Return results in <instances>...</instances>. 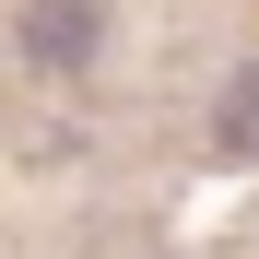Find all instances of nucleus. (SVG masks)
Segmentation results:
<instances>
[{"instance_id":"2","label":"nucleus","mask_w":259,"mask_h":259,"mask_svg":"<svg viewBox=\"0 0 259 259\" xmlns=\"http://www.w3.org/2000/svg\"><path fill=\"white\" fill-rule=\"evenodd\" d=\"M224 153H259V71L224 95Z\"/></svg>"},{"instance_id":"1","label":"nucleus","mask_w":259,"mask_h":259,"mask_svg":"<svg viewBox=\"0 0 259 259\" xmlns=\"http://www.w3.org/2000/svg\"><path fill=\"white\" fill-rule=\"evenodd\" d=\"M24 48L48 59V71H82V59H95V12H82V0H35V24H24Z\"/></svg>"}]
</instances>
